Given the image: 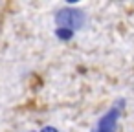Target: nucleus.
<instances>
[{
  "instance_id": "obj_1",
  "label": "nucleus",
  "mask_w": 134,
  "mask_h": 132,
  "mask_svg": "<svg viewBox=\"0 0 134 132\" xmlns=\"http://www.w3.org/2000/svg\"><path fill=\"white\" fill-rule=\"evenodd\" d=\"M85 22H86V15L81 9H75V8H63L55 15L57 28H68L72 31H77L85 26Z\"/></svg>"
},
{
  "instance_id": "obj_2",
  "label": "nucleus",
  "mask_w": 134,
  "mask_h": 132,
  "mask_svg": "<svg viewBox=\"0 0 134 132\" xmlns=\"http://www.w3.org/2000/svg\"><path fill=\"white\" fill-rule=\"evenodd\" d=\"M119 105H114L112 108H108L101 117L99 121L96 123L94 127V132H118V121H119V116H121V110H123V99L118 101Z\"/></svg>"
},
{
  "instance_id": "obj_3",
  "label": "nucleus",
  "mask_w": 134,
  "mask_h": 132,
  "mask_svg": "<svg viewBox=\"0 0 134 132\" xmlns=\"http://www.w3.org/2000/svg\"><path fill=\"white\" fill-rule=\"evenodd\" d=\"M74 35H75V31H72V30H68V28H57V30H55V37H57L59 41H63V42L72 41Z\"/></svg>"
},
{
  "instance_id": "obj_4",
  "label": "nucleus",
  "mask_w": 134,
  "mask_h": 132,
  "mask_svg": "<svg viewBox=\"0 0 134 132\" xmlns=\"http://www.w3.org/2000/svg\"><path fill=\"white\" fill-rule=\"evenodd\" d=\"M41 132H59V128H55V127H52V125H48V127H44Z\"/></svg>"
}]
</instances>
